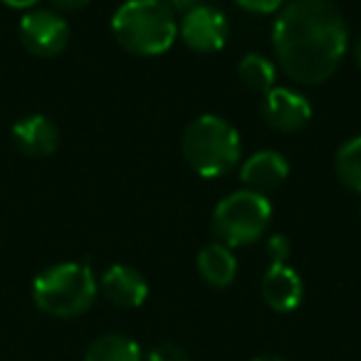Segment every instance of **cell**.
I'll use <instances>...</instances> for the list:
<instances>
[{
	"label": "cell",
	"mask_w": 361,
	"mask_h": 361,
	"mask_svg": "<svg viewBox=\"0 0 361 361\" xmlns=\"http://www.w3.org/2000/svg\"><path fill=\"white\" fill-rule=\"evenodd\" d=\"M346 37L344 18L329 0H290L272 27L277 62L300 85H322L339 70Z\"/></svg>",
	"instance_id": "obj_1"
},
{
	"label": "cell",
	"mask_w": 361,
	"mask_h": 361,
	"mask_svg": "<svg viewBox=\"0 0 361 361\" xmlns=\"http://www.w3.org/2000/svg\"><path fill=\"white\" fill-rule=\"evenodd\" d=\"M111 32L131 55L156 57L176 42L178 23L164 0H126L111 18Z\"/></svg>",
	"instance_id": "obj_2"
},
{
	"label": "cell",
	"mask_w": 361,
	"mask_h": 361,
	"mask_svg": "<svg viewBox=\"0 0 361 361\" xmlns=\"http://www.w3.org/2000/svg\"><path fill=\"white\" fill-rule=\"evenodd\" d=\"M180 151L198 176L218 178L240 161V136L231 121L216 114H203L186 126Z\"/></svg>",
	"instance_id": "obj_3"
},
{
	"label": "cell",
	"mask_w": 361,
	"mask_h": 361,
	"mask_svg": "<svg viewBox=\"0 0 361 361\" xmlns=\"http://www.w3.org/2000/svg\"><path fill=\"white\" fill-rule=\"evenodd\" d=\"M99 282L85 262H60L47 267L32 282V300L45 314L70 319L94 305Z\"/></svg>",
	"instance_id": "obj_4"
},
{
	"label": "cell",
	"mask_w": 361,
	"mask_h": 361,
	"mask_svg": "<svg viewBox=\"0 0 361 361\" xmlns=\"http://www.w3.org/2000/svg\"><path fill=\"white\" fill-rule=\"evenodd\" d=\"M272 218V206L265 193L235 191L223 198L213 211V233L228 247L252 245L265 235Z\"/></svg>",
	"instance_id": "obj_5"
},
{
	"label": "cell",
	"mask_w": 361,
	"mask_h": 361,
	"mask_svg": "<svg viewBox=\"0 0 361 361\" xmlns=\"http://www.w3.org/2000/svg\"><path fill=\"white\" fill-rule=\"evenodd\" d=\"M178 37L186 42L188 50L198 52V55H213L226 47L228 20L218 8L203 3L180 18Z\"/></svg>",
	"instance_id": "obj_6"
},
{
	"label": "cell",
	"mask_w": 361,
	"mask_h": 361,
	"mask_svg": "<svg viewBox=\"0 0 361 361\" xmlns=\"http://www.w3.org/2000/svg\"><path fill=\"white\" fill-rule=\"evenodd\" d=\"M20 40L32 55L55 57L67 47L70 25L55 11H30L20 20Z\"/></svg>",
	"instance_id": "obj_7"
},
{
	"label": "cell",
	"mask_w": 361,
	"mask_h": 361,
	"mask_svg": "<svg viewBox=\"0 0 361 361\" xmlns=\"http://www.w3.org/2000/svg\"><path fill=\"white\" fill-rule=\"evenodd\" d=\"M262 116L272 129L292 134L310 124L312 104L302 92L290 90V87H272L270 92H265Z\"/></svg>",
	"instance_id": "obj_8"
},
{
	"label": "cell",
	"mask_w": 361,
	"mask_h": 361,
	"mask_svg": "<svg viewBox=\"0 0 361 361\" xmlns=\"http://www.w3.org/2000/svg\"><path fill=\"white\" fill-rule=\"evenodd\" d=\"M99 290L111 305L121 307V310H136L149 297V282H146V277L136 267L111 265L102 275Z\"/></svg>",
	"instance_id": "obj_9"
},
{
	"label": "cell",
	"mask_w": 361,
	"mask_h": 361,
	"mask_svg": "<svg viewBox=\"0 0 361 361\" xmlns=\"http://www.w3.org/2000/svg\"><path fill=\"white\" fill-rule=\"evenodd\" d=\"M13 141H16L18 151H23L25 156L42 159V156H50L57 151L60 129L45 114H30L13 126Z\"/></svg>",
	"instance_id": "obj_10"
},
{
	"label": "cell",
	"mask_w": 361,
	"mask_h": 361,
	"mask_svg": "<svg viewBox=\"0 0 361 361\" xmlns=\"http://www.w3.org/2000/svg\"><path fill=\"white\" fill-rule=\"evenodd\" d=\"M290 176V164L280 151H257L252 154L245 164L240 166V180L245 183L247 191L265 193L272 188L282 186Z\"/></svg>",
	"instance_id": "obj_11"
},
{
	"label": "cell",
	"mask_w": 361,
	"mask_h": 361,
	"mask_svg": "<svg viewBox=\"0 0 361 361\" xmlns=\"http://www.w3.org/2000/svg\"><path fill=\"white\" fill-rule=\"evenodd\" d=\"M262 297L270 310L287 314V312L297 310L305 297L302 277L290 265H270L262 277Z\"/></svg>",
	"instance_id": "obj_12"
},
{
	"label": "cell",
	"mask_w": 361,
	"mask_h": 361,
	"mask_svg": "<svg viewBox=\"0 0 361 361\" xmlns=\"http://www.w3.org/2000/svg\"><path fill=\"white\" fill-rule=\"evenodd\" d=\"M198 275L211 287H228L233 285L238 275V260L231 247L223 243H211L198 252Z\"/></svg>",
	"instance_id": "obj_13"
},
{
	"label": "cell",
	"mask_w": 361,
	"mask_h": 361,
	"mask_svg": "<svg viewBox=\"0 0 361 361\" xmlns=\"http://www.w3.org/2000/svg\"><path fill=\"white\" fill-rule=\"evenodd\" d=\"M85 361H144V351L126 334H102L85 351Z\"/></svg>",
	"instance_id": "obj_14"
},
{
	"label": "cell",
	"mask_w": 361,
	"mask_h": 361,
	"mask_svg": "<svg viewBox=\"0 0 361 361\" xmlns=\"http://www.w3.org/2000/svg\"><path fill=\"white\" fill-rule=\"evenodd\" d=\"M238 77L240 82L252 92H270L275 87V65L267 60L265 55H257V52H250L240 60L238 65Z\"/></svg>",
	"instance_id": "obj_15"
},
{
	"label": "cell",
	"mask_w": 361,
	"mask_h": 361,
	"mask_svg": "<svg viewBox=\"0 0 361 361\" xmlns=\"http://www.w3.org/2000/svg\"><path fill=\"white\" fill-rule=\"evenodd\" d=\"M336 176L346 188L361 193V136H354L336 151Z\"/></svg>",
	"instance_id": "obj_16"
},
{
	"label": "cell",
	"mask_w": 361,
	"mask_h": 361,
	"mask_svg": "<svg viewBox=\"0 0 361 361\" xmlns=\"http://www.w3.org/2000/svg\"><path fill=\"white\" fill-rule=\"evenodd\" d=\"M267 257H270V265H287V260H290V252H292V243L287 235H270L267 238Z\"/></svg>",
	"instance_id": "obj_17"
},
{
	"label": "cell",
	"mask_w": 361,
	"mask_h": 361,
	"mask_svg": "<svg viewBox=\"0 0 361 361\" xmlns=\"http://www.w3.org/2000/svg\"><path fill=\"white\" fill-rule=\"evenodd\" d=\"M146 361H191L186 349H180L173 341H161L146 354Z\"/></svg>",
	"instance_id": "obj_18"
},
{
	"label": "cell",
	"mask_w": 361,
	"mask_h": 361,
	"mask_svg": "<svg viewBox=\"0 0 361 361\" xmlns=\"http://www.w3.org/2000/svg\"><path fill=\"white\" fill-rule=\"evenodd\" d=\"M235 3L252 16H272V13H280L285 6V0H235Z\"/></svg>",
	"instance_id": "obj_19"
},
{
	"label": "cell",
	"mask_w": 361,
	"mask_h": 361,
	"mask_svg": "<svg viewBox=\"0 0 361 361\" xmlns=\"http://www.w3.org/2000/svg\"><path fill=\"white\" fill-rule=\"evenodd\" d=\"M164 3L173 13H180V16H186V13H191L193 8L203 6V0H164Z\"/></svg>",
	"instance_id": "obj_20"
},
{
	"label": "cell",
	"mask_w": 361,
	"mask_h": 361,
	"mask_svg": "<svg viewBox=\"0 0 361 361\" xmlns=\"http://www.w3.org/2000/svg\"><path fill=\"white\" fill-rule=\"evenodd\" d=\"M52 6L57 11H65V13H75V11H82V8L90 3V0H50Z\"/></svg>",
	"instance_id": "obj_21"
},
{
	"label": "cell",
	"mask_w": 361,
	"mask_h": 361,
	"mask_svg": "<svg viewBox=\"0 0 361 361\" xmlns=\"http://www.w3.org/2000/svg\"><path fill=\"white\" fill-rule=\"evenodd\" d=\"M6 6H11V8H20V11H25V8H32L37 3V0H3Z\"/></svg>",
	"instance_id": "obj_22"
},
{
	"label": "cell",
	"mask_w": 361,
	"mask_h": 361,
	"mask_svg": "<svg viewBox=\"0 0 361 361\" xmlns=\"http://www.w3.org/2000/svg\"><path fill=\"white\" fill-rule=\"evenodd\" d=\"M252 361H290L285 356H277V354H262V356H255Z\"/></svg>",
	"instance_id": "obj_23"
},
{
	"label": "cell",
	"mask_w": 361,
	"mask_h": 361,
	"mask_svg": "<svg viewBox=\"0 0 361 361\" xmlns=\"http://www.w3.org/2000/svg\"><path fill=\"white\" fill-rule=\"evenodd\" d=\"M354 57H356V67L361 70V37H359V42H356V52H354Z\"/></svg>",
	"instance_id": "obj_24"
},
{
	"label": "cell",
	"mask_w": 361,
	"mask_h": 361,
	"mask_svg": "<svg viewBox=\"0 0 361 361\" xmlns=\"http://www.w3.org/2000/svg\"><path fill=\"white\" fill-rule=\"evenodd\" d=\"M359 213H361V206H359Z\"/></svg>",
	"instance_id": "obj_25"
}]
</instances>
